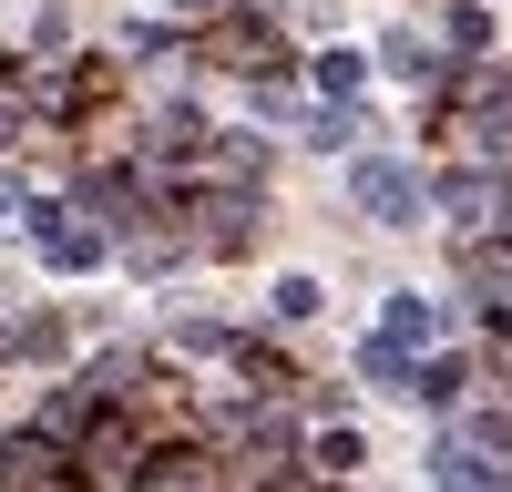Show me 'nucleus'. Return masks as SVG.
<instances>
[{"mask_svg": "<svg viewBox=\"0 0 512 492\" xmlns=\"http://www.w3.org/2000/svg\"><path fill=\"white\" fill-rule=\"evenodd\" d=\"M359 205L379 226H410L420 216V175H400V164H359Z\"/></svg>", "mask_w": 512, "mask_h": 492, "instance_id": "f257e3e1", "label": "nucleus"}, {"mask_svg": "<svg viewBox=\"0 0 512 492\" xmlns=\"http://www.w3.org/2000/svg\"><path fill=\"white\" fill-rule=\"evenodd\" d=\"M41 246H52V267H93V257H103V236H93V226H62L52 205H41Z\"/></svg>", "mask_w": 512, "mask_h": 492, "instance_id": "f03ea898", "label": "nucleus"}, {"mask_svg": "<svg viewBox=\"0 0 512 492\" xmlns=\"http://www.w3.org/2000/svg\"><path fill=\"white\" fill-rule=\"evenodd\" d=\"M461 277H472L492 308H512V257H502V246H472V257H461Z\"/></svg>", "mask_w": 512, "mask_h": 492, "instance_id": "7ed1b4c3", "label": "nucleus"}, {"mask_svg": "<svg viewBox=\"0 0 512 492\" xmlns=\"http://www.w3.org/2000/svg\"><path fill=\"white\" fill-rule=\"evenodd\" d=\"M431 472H441L451 492H472V482H482V462H472V441H441V451H431Z\"/></svg>", "mask_w": 512, "mask_h": 492, "instance_id": "20e7f679", "label": "nucleus"}]
</instances>
